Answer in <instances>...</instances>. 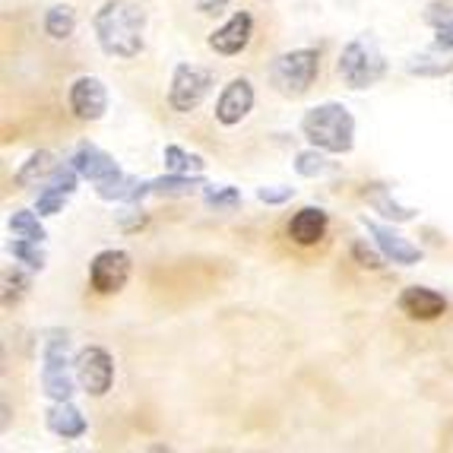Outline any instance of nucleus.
I'll list each match as a JSON object with an SVG mask.
<instances>
[{
  "label": "nucleus",
  "mask_w": 453,
  "mask_h": 453,
  "mask_svg": "<svg viewBox=\"0 0 453 453\" xmlns=\"http://www.w3.org/2000/svg\"><path fill=\"white\" fill-rule=\"evenodd\" d=\"M368 203L374 206L378 212H384L387 219H393V222H412L416 219V210H409V206H400L396 200H390L387 196V190H371L368 194Z\"/></svg>",
  "instance_id": "24"
},
{
  "label": "nucleus",
  "mask_w": 453,
  "mask_h": 453,
  "mask_svg": "<svg viewBox=\"0 0 453 453\" xmlns=\"http://www.w3.org/2000/svg\"><path fill=\"white\" fill-rule=\"evenodd\" d=\"M70 165H73L76 172L83 174L86 181H92V184L108 181L111 174L121 172V168H118V162H114L105 150H98V146H92V143L76 146V152L70 156Z\"/></svg>",
  "instance_id": "14"
},
{
  "label": "nucleus",
  "mask_w": 453,
  "mask_h": 453,
  "mask_svg": "<svg viewBox=\"0 0 453 453\" xmlns=\"http://www.w3.org/2000/svg\"><path fill=\"white\" fill-rule=\"evenodd\" d=\"M67 200H70V190H64L61 184L48 181L45 188H42V194H38V200H35V212H38V216H58Z\"/></svg>",
  "instance_id": "25"
},
{
  "label": "nucleus",
  "mask_w": 453,
  "mask_h": 453,
  "mask_svg": "<svg viewBox=\"0 0 453 453\" xmlns=\"http://www.w3.org/2000/svg\"><path fill=\"white\" fill-rule=\"evenodd\" d=\"M320 70V54L311 48H298V51L280 54L270 67V83L280 96L298 98L314 86Z\"/></svg>",
  "instance_id": "4"
},
{
  "label": "nucleus",
  "mask_w": 453,
  "mask_h": 453,
  "mask_svg": "<svg viewBox=\"0 0 453 453\" xmlns=\"http://www.w3.org/2000/svg\"><path fill=\"white\" fill-rule=\"evenodd\" d=\"M302 134L311 146L342 156L356 143V118L340 102H324V105H314L304 111Z\"/></svg>",
  "instance_id": "2"
},
{
  "label": "nucleus",
  "mask_w": 453,
  "mask_h": 453,
  "mask_svg": "<svg viewBox=\"0 0 453 453\" xmlns=\"http://www.w3.org/2000/svg\"><path fill=\"white\" fill-rule=\"evenodd\" d=\"M406 70H409V73H418V76H444V73H453V61H450V58L438 61V58H428V54H422V58H409Z\"/></svg>",
  "instance_id": "28"
},
{
  "label": "nucleus",
  "mask_w": 453,
  "mask_h": 453,
  "mask_svg": "<svg viewBox=\"0 0 453 453\" xmlns=\"http://www.w3.org/2000/svg\"><path fill=\"white\" fill-rule=\"evenodd\" d=\"M228 7V0H196V10L200 13H219V10Z\"/></svg>",
  "instance_id": "32"
},
{
  "label": "nucleus",
  "mask_w": 453,
  "mask_h": 453,
  "mask_svg": "<svg viewBox=\"0 0 453 453\" xmlns=\"http://www.w3.org/2000/svg\"><path fill=\"white\" fill-rule=\"evenodd\" d=\"M250 108H254V86H250L248 76H234L232 83L222 89L219 102H216V121L222 127H234V124H242L248 118Z\"/></svg>",
  "instance_id": "10"
},
{
  "label": "nucleus",
  "mask_w": 453,
  "mask_h": 453,
  "mask_svg": "<svg viewBox=\"0 0 453 453\" xmlns=\"http://www.w3.org/2000/svg\"><path fill=\"white\" fill-rule=\"evenodd\" d=\"M45 422H48V431L58 434V438H64V441L83 438L86 428H89L86 418H83V412H80L70 400H54V406L48 409Z\"/></svg>",
  "instance_id": "16"
},
{
  "label": "nucleus",
  "mask_w": 453,
  "mask_h": 453,
  "mask_svg": "<svg viewBox=\"0 0 453 453\" xmlns=\"http://www.w3.org/2000/svg\"><path fill=\"white\" fill-rule=\"evenodd\" d=\"M73 371L76 384L83 387L89 396H105L114 384V358L102 346L80 349V356L73 358Z\"/></svg>",
  "instance_id": "7"
},
{
  "label": "nucleus",
  "mask_w": 453,
  "mask_h": 453,
  "mask_svg": "<svg viewBox=\"0 0 453 453\" xmlns=\"http://www.w3.org/2000/svg\"><path fill=\"white\" fill-rule=\"evenodd\" d=\"M165 165H168V172H178V174H200L206 168V162L196 156V152H188V150H181V146H165Z\"/></svg>",
  "instance_id": "21"
},
{
  "label": "nucleus",
  "mask_w": 453,
  "mask_h": 453,
  "mask_svg": "<svg viewBox=\"0 0 453 453\" xmlns=\"http://www.w3.org/2000/svg\"><path fill=\"white\" fill-rule=\"evenodd\" d=\"M330 159H326V152L318 150V146H311V150L298 152L295 156V172L302 174V178H320V174L330 172Z\"/></svg>",
  "instance_id": "22"
},
{
  "label": "nucleus",
  "mask_w": 453,
  "mask_h": 453,
  "mask_svg": "<svg viewBox=\"0 0 453 453\" xmlns=\"http://www.w3.org/2000/svg\"><path fill=\"white\" fill-rule=\"evenodd\" d=\"M295 196V188H286V184H273V188H260L257 190V200L266 206H280V203H288Z\"/></svg>",
  "instance_id": "31"
},
{
  "label": "nucleus",
  "mask_w": 453,
  "mask_h": 453,
  "mask_svg": "<svg viewBox=\"0 0 453 453\" xmlns=\"http://www.w3.org/2000/svg\"><path fill=\"white\" fill-rule=\"evenodd\" d=\"M387 73V61L380 54L378 42L371 35L352 38L340 54V76L349 89H368V86L380 83V76Z\"/></svg>",
  "instance_id": "3"
},
{
  "label": "nucleus",
  "mask_w": 453,
  "mask_h": 453,
  "mask_svg": "<svg viewBox=\"0 0 453 453\" xmlns=\"http://www.w3.org/2000/svg\"><path fill=\"white\" fill-rule=\"evenodd\" d=\"M92 29H96L98 48L108 58L130 61V58H136V54L143 51L146 13L134 0H105L98 7L96 19H92Z\"/></svg>",
  "instance_id": "1"
},
{
  "label": "nucleus",
  "mask_w": 453,
  "mask_h": 453,
  "mask_svg": "<svg viewBox=\"0 0 453 453\" xmlns=\"http://www.w3.org/2000/svg\"><path fill=\"white\" fill-rule=\"evenodd\" d=\"M203 200L216 210H234L242 203V194L228 184H203Z\"/></svg>",
  "instance_id": "27"
},
{
  "label": "nucleus",
  "mask_w": 453,
  "mask_h": 453,
  "mask_svg": "<svg viewBox=\"0 0 453 453\" xmlns=\"http://www.w3.org/2000/svg\"><path fill=\"white\" fill-rule=\"evenodd\" d=\"M362 226L368 228V234L374 238V244H378L380 254H384L390 264L412 266V264L422 260V248L409 244L406 238H403L400 232H393L390 226H380V222H374V219H362Z\"/></svg>",
  "instance_id": "11"
},
{
  "label": "nucleus",
  "mask_w": 453,
  "mask_h": 453,
  "mask_svg": "<svg viewBox=\"0 0 453 453\" xmlns=\"http://www.w3.org/2000/svg\"><path fill=\"white\" fill-rule=\"evenodd\" d=\"M70 111L80 121H102L108 111V89L98 76H80L70 86Z\"/></svg>",
  "instance_id": "9"
},
{
  "label": "nucleus",
  "mask_w": 453,
  "mask_h": 453,
  "mask_svg": "<svg viewBox=\"0 0 453 453\" xmlns=\"http://www.w3.org/2000/svg\"><path fill=\"white\" fill-rule=\"evenodd\" d=\"M250 35H254V19H250V13L238 10V13L228 16L226 26H219L210 35V48L222 58H234L250 45Z\"/></svg>",
  "instance_id": "12"
},
{
  "label": "nucleus",
  "mask_w": 453,
  "mask_h": 453,
  "mask_svg": "<svg viewBox=\"0 0 453 453\" xmlns=\"http://www.w3.org/2000/svg\"><path fill=\"white\" fill-rule=\"evenodd\" d=\"M73 29H76V13L67 4H58V7H51L45 13V32L51 38H58V42L73 35Z\"/></svg>",
  "instance_id": "20"
},
{
  "label": "nucleus",
  "mask_w": 453,
  "mask_h": 453,
  "mask_svg": "<svg viewBox=\"0 0 453 453\" xmlns=\"http://www.w3.org/2000/svg\"><path fill=\"white\" fill-rule=\"evenodd\" d=\"M70 340L67 333H51L45 342V356H42V384L51 400H70L73 396V374H70Z\"/></svg>",
  "instance_id": "5"
},
{
  "label": "nucleus",
  "mask_w": 453,
  "mask_h": 453,
  "mask_svg": "<svg viewBox=\"0 0 453 453\" xmlns=\"http://www.w3.org/2000/svg\"><path fill=\"white\" fill-rule=\"evenodd\" d=\"M203 178L200 174H165V178H156L150 181V194H190L194 188H203Z\"/></svg>",
  "instance_id": "19"
},
{
  "label": "nucleus",
  "mask_w": 453,
  "mask_h": 453,
  "mask_svg": "<svg viewBox=\"0 0 453 453\" xmlns=\"http://www.w3.org/2000/svg\"><path fill=\"white\" fill-rule=\"evenodd\" d=\"M54 168H58V162H54L51 152L38 150V152H32L29 159H26V165L16 172V184H19V188H29V184L42 181V178H51Z\"/></svg>",
  "instance_id": "17"
},
{
  "label": "nucleus",
  "mask_w": 453,
  "mask_h": 453,
  "mask_svg": "<svg viewBox=\"0 0 453 453\" xmlns=\"http://www.w3.org/2000/svg\"><path fill=\"white\" fill-rule=\"evenodd\" d=\"M42 242H29V238H16V242H10V254H13V260H19V264H26L29 270H42L45 266V250L38 248Z\"/></svg>",
  "instance_id": "26"
},
{
  "label": "nucleus",
  "mask_w": 453,
  "mask_h": 453,
  "mask_svg": "<svg viewBox=\"0 0 453 453\" xmlns=\"http://www.w3.org/2000/svg\"><path fill=\"white\" fill-rule=\"evenodd\" d=\"M26 288H29V276H26V273H19V270L4 273V304H7V308L23 298Z\"/></svg>",
  "instance_id": "29"
},
{
  "label": "nucleus",
  "mask_w": 453,
  "mask_h": 453,
  "mask_svg": "<svg viewBox=\"0 0 453 453\" xmlns=\"http://www.w3.org/2000/svg\"><path fill=\"white\" fill-rule=\"evenodd\" d=\"M400 311L406 314L409 320H422V324H428V320H438L441 314L447 311V302L444 295L434 292V288H425V286H409L403 288L400 295Z\"/></svg>",
  "instance_id": "13"
},
{
  "label": "nucleus",
  "mask_w": 453,
  "mask_h": 453,
  "mask_svg": "<svg viewBox=\"0 0 453 453\" xmlns=\"http://www.w3.org/2000/svg\"><path fill=\"white\" fill-rule=\"evenodd\" d=\"M130 280V254L127 250L108 248L98 250L89 264V282L98 295H114L121 292Z\"/></svg>",
  "instance_id": "8"
},
{
  "label": "nucleus",
  "mask_w": 453,
  "mask_h": 453,
  "mask_svg": "<svg viewBox=\"0 0 453 453\" xmlns=\"http://www.w3.org/2000/svg\"><path fill=\"white\" fill-rule=\"evenodd\" d=\"M326 226H330V219H326V212L320 206H304L288 222V238L295 244H302V248H311V244L324 242Z\"/></svg>",
  "instance_id": "15"
},
{
  "label": "nucleus",
  "mask_w": 453,
  "mask_h": 453,
  "mask_svg": "<svg viewBox=\"0 0 453 453\" xmlns=\"http://www.w3.org/2000/svg\"><path fill=\"white\" fill-rule=\"evenodd\" d=\"M10 232L16 234V238H29V242H45V226L38 222L35 212L29 210H16L13 216H10Z\"/></svg>",
  "instance_id": "23"
},
{
  "label": "nucleus",
  "mask_w": 453,
  "mask_h": 453,
  "mask_svg": "<svg viewBox=\"0 0 453 453\" xmlns=\"http://www.w3.org/2000/svg\"><path fill=\"white\" fill-rule=\"evenodd\" d=\"M378 250L368 248L365 242H356L352 244V257H356V264L362 266V270H380V266H384V254H378Z\"/></svg>",
  "instance_id": "30"
},
{
  "label": "nucleus",
  "mask_w": 453,
  "mask_h": 453,
  "mask_svg": "<svg viewBox=\"0 0 453 453\" xmlns=\"http://www.w3.org/2000/svg\"><path fill=\"white\" fill-rule=\"evenodd\" d=\"M212 89V73L206 67L196 64H178L172 73V86H168V105L178 114H190L194 108H200L206 96Z\"/></svg>",
  "instance_id": "6"
},
{
  "label": "nucleus",
  "mask_w": 453,
  "mask_h": 453,
  "mask_svg": "<svg viewBox=\"0 0 453 453\" xmlns=\"http://www.w3.org/2000/svg\"><path fill=\"white\" fill-rule=\"evenodd\" d=\"M425 19L434 26V48H438V51H453V13H450V7L431 4L428 13H425Z\"/></svg>",
  "instance_id": "18"
}]
</instances>
